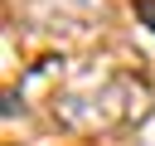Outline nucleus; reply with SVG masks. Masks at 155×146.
Instances as JSON below:
<instances>
[{
  "label": "nucleus",
  "mask_w": 155,
  "mask_h": 146,
  "mask_svg": "<svg viewBox=\"0 0 155 146\" xmlns=\"http://www.w3.org/2000/svg\"><path fill=\"white\" fill-rule=\"evenodd\" d=\"M131 5H136V19L155 34V0H131Z\"/></svg>",
  "instance_id": "obj_1"
}]
</instances>
